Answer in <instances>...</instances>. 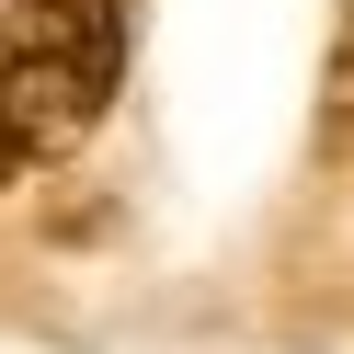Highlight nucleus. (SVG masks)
I'll return each mask as SVG.
<instances>
[{"label":"nucleus","mask_w":354,"mask_h":354,"mask_svg":"<svg viewBox=\"0 0 354 354\" xmlns=\"http://www.w3.org/2000/svg\"><path fill=\"white\" fill-rule=\"evenodd\" d=\"M126 80V0H0V160L46 171Z\"/></svg>","instance_id":"1"},{"label":"nucleus","mask_w":354,"mask_h":354,"mask_svg":"<svg viewBox=\"0 0 354 354\" xmlns=\"http://www.w3.org/2000/svg\"><path fill=\"white\" fill-rule=\"evenodd\" d=\"M320 149H331V160H354V12H343L331 69H320Z\"/></svg>","instance_id":"2"},{"label":"nucleus","mask_w":354,"mask_h":354,"mask_svg":"<svg viewBox=\"0 0 354 354\" xmlns=\"http://www.w3.org/2000/svg\"><path fill=\"white\" fill-rule=\"evenodd\" d=\"M0 171H12V160H0Z\"/></svg>","instance_id":"3"}]
</instances>
